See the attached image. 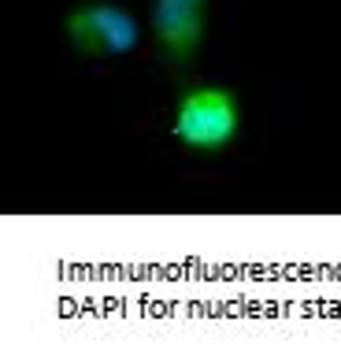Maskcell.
Here are the masks:
<instances>
[{"label": "cell", "mask_w": 341, "mask_h": 363, "mask_svg": "<svg viewBox=\"0 0 341 363\" xmlns=\"http://www.w3.org/2000/svg\"><path fill=\"white\" fill-rule=\"evenodd\" d=\"M241 134V101L226 86H189L182 89L171 119V138L189 152H223Z\"/></svg>", "instance_id": "1"}, {"label": "cell", "mask_w": 341, "mask_h": 363, "mask_svg": "<svg viewBox=\"0 0 341 363\" xmlns=\"http://www.w3.org/2000/svg\"><path fill=\"white\" fill-rule=\"evenodd\" d=\"M63 38L86 60H119L141 45V19L116 0H82L63 15Z\"/></svg>", "instance_id": "2"}, {"label": "cell", "mask_w": 341, "mask_h": 363, "mask_svg": "<svg viewBox=\"0 0 341 363\" xmlns=\"http://www.w3.org/2000/svg\"><path fill=\"white\" fill-rule=\"evenodd\" d=\"M149 30L160 63L171 78L186 82L197 67L208 34V0H152Z\"/></svg>", "instance_id": "3"}]
</instances>
